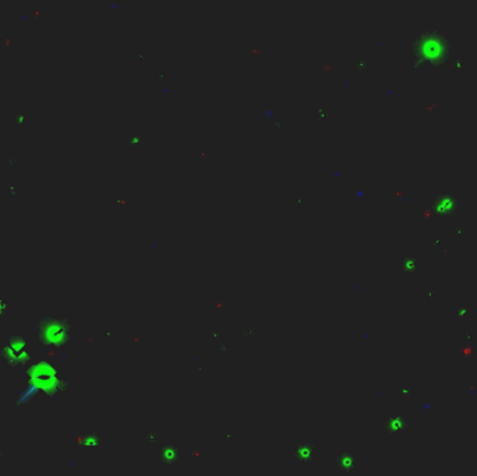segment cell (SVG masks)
<instances>
[{"mask_svg":"<svg viewBox=\"0 0 477 476\" xmlns=\"http://www.w3.org/2000/svg\"><path fill=\"white\" fill-rule=\"evenodd\" d=\"M62 328L59 323H52L45 328V340L49 344H60L62 340Z\"/></svg>","mask_w":477,"mask_h":476,"instance_id":"1","label":"cell"}]
</instances>
